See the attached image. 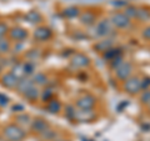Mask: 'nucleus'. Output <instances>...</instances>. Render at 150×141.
<instances>
[{
    "label": "nucleus",
    "mask_w": 150,
    "mask_h": 141,
    "mask_svg": "<svg viewBox=\"0 0 150 141\" xmlns=\"http://www.w3.org/2000/svg\"><path fill=\"white\" fill-rule=\"evenodd\" d=\"M3 135L8 141H23L26 134L18 124H9L3 129Z\"/></svg>",
    "instance_id": "f257e3e1"
},
{
    "label": "nucleus",
    "mask_w": 150,
    "mask_h": 141,
    "mask_svg": "<svg viewBox=\"0 0 150 141\" xmlns=\"http://www.w3.org/2000/svg\"><path fill=\"white\" fill-rule=\"evenodd\" d=\"M124 90L130 95H135V94L140 92V90H142V80L137 76L129 78L128 80H125Z\"/></svg>",
    "instance_id": "f03ea898"
},
{
    "label": "nucleus",
    "mask_w": 150,
    "mask_h": 141,
    "mask_svg": "<svg viewBox=\"0 0 150 141\" xmlns=\"http://www.w3.org/2000/svg\"><path fill=\"white\" fill-rule=\"evenodd\" d=\"M131 74H133V65L128 61H123L118 68H115V75L116 78L123 80H128L129 78H131Z\"/></svg>",
    "instance_id": "7ed1b4c3"
},
{
    "label": "nucleus",
    "mask_w": 150,
    "mask_h": 141,
    "mask_svg": "<svg viewBox=\"0 0 150 141\" xmlns=\"http://www.w3.org/2000/svg\"><path fill=\"white\" fill-rule=\"evenodd\" d=\"M111 25H114L115 27H119V29H126V27L130 26V19L125 15L124 13H115L112 14V16L110 19Z\"/></svg>",
    "instance_id": "20e7f679"
},
{
    "label": "nucleus",
    "mask_w": 150,
    "mask_h": 141,
    "mask_svg": "<svg viewBox=\"0 0 150 141\" xmlns=\"http://www.w3.org/2000/svg\"><path fill=\"white\" fill-rule=\"evenodd\" d=\"M95 97L91 96V95H84L81 97H79L76 100V106L79 109H83V110H93V107L95 106Z\"/></svg>",
    "instance_id": "39448f33"
},
{
    "label": "nucleus",
    "mask_w": 150,
    "mask_h": 141,
    "mask_svg": "<svg viewBox=\"0 0 150 141\" xmlns=\"http://www.w3.org/2000/svg\"><path fill=\"white\" fill-rule=\"evenodd\" d=\"M95 34L98 36H108L109 34H111V23L110 20H101L96 24L95 26Z\"/></svg>",
    "instance_id": "423d86ee"
},
{
    "label": "nucleus",
    "mask_w": 150,
    "mask_h": 141,
    "mask_svg": "<svg viewBox=\"0 0 150 141\" xmlns=\"http://www.w3.org/2000/svg\"><path fill=\"white\" fill-rule=\"evenodd\" d=\"M30 128H31V130L34 131V133L41 135V134H44L45 131L50 128V126H49V124H48V121H46V120L40 119V117H39V119H35V120L31 121Z\"/></svg>",
    "instance_id": "0eeeda50"
},
{
    "label": "nucleus",
    "mask_w": 150,
    "mask_h": 141,
    "mask_svg": "<svg viewBox=\"0 0 150 141\" xmlns=\"http://www.w3.org/2000/svg\"><path fill=\"white\" fill-rule=\"evenodd\" d=\"M1 84H3V86H5L6 89H15L19 84V79L13 73H6L3 75Z\"/></svg>",
    "instance_id": "6e6552de"
},
{
    "label": "nucleus",
    "mask_w": 150,
    "mask_h": 141,
    "mask_svg": "<svg viewBox=\"0 0 150 141\" xmlns=\"http://www.w3.org/2000/svg\"><path fill=\"white\" fill-rule=\"evenodd\" d=\"M51 30L46 26H39L36 27L35 31H34V39L38 41H45V40H49L51 37Z\"/></svg>",
    "instance_id": "1a4fd4ad"
},
{
    "label": "nucleus",
    "mask_w": 150,
    "mask_h": 141,
    "mask_svg": "<svg viewBox=\"0 0 150 141\" xmlns=\"http://www.w3.org/2000/svg\"><path fill=\"white\" fill-rule=\"evenodd\" d=\"M95 114H94L93 110H83L79 109L76 110V114H75V120L81 121V123H89V121L94 120Z\"/></svg>",
    "instance_id": "9d476101"
},
{
    "label": "nucleus",
    "mask_w": 150,
    "mask_h": 141,
    "mask_svg": "<svg viewBox=\"0 0 150 141\" xmlns=\"http://www.w3.org/2000/svg\"><path fill=\"white\" fill-rule=\"evenodd\" d=\"M9 36H10L11 40H15V41H23L24 39H26L28 36V31L23 27H14L9 31Z\"/></svg>",
    "instance_id": "9b49d317"
},
{
    "label": "nucleus",
    "mask_w": 150,
    "mask_h": 141,
    "mask_svg": "<svg viewBox=\"0 0 150 141\" xmlns=\"http://www.w3.org/2000/svg\"><path fill=\"white\" fill-rule=\"evenodd\" d=\"M71 64L75 68H85L88 66L90 61H89V58L83 54H75L71 59Z\"/></svg>",
    "instance_id": "f8f14e48"
},
{
    "label": "nucleus",
    "mask_w": 150,
    "mask_h": 141,
    "mask_svg": "<svg viewBox=\"0 0 150 141\" xmlns=\"http://www.w3.org/2000/svg\"><path fill=\"white\" fill-rule=\"evenodd\" d=\"M33 85H35L34 82H33V80L30 79H28V78H24V79H20L19 80V84H18V91L20 92V94H24L26 90H29V89L33 86Z\"/></svg>",
    "instance_id": "ddd939ff"
},
{
    "label": "nucleus",
    "mask_w": 150,
    "mask_h": 141,
    "mask_svg": "<svg viewBox=\"0 0 150 141\" xmlns=\"http://www.w3.org/2000/svg\"><path fill=\"white\" fill-rule=\"evenodd\" d=\"M23 96H24L25 99H28V100H30V101H35L38 97H40V92H39V90H38V87L35 85H33L29 90H26L24 94H23Z\"/></svg>",
    "instance_id": "4468645a"
},
{
    "label": "nucleus",
    "mask_w": 150,
    "mask_h": 141,
    "mask_svg": "<svg viewBox=\"0 0 150 141\" xmlns=\"http://www.w3.org/2000/svg\"><path fill=\"white\" fill-rule=\"evenodd\" d=\"M95 14L91 13V11H85V13H83L80 14V21L83 23V24H85V25H91L95 23Z\"/></svg>",
    "instance_id": "2eb2a0df"
},
{
    "label": "nucleus",
    "mask_w": 150,
    "mask_h": 141,
    "mask_svg": "<svg viewBox=\"0 0 150 141\" xmlns=\"http://www.w3.org/2000/svg\"><path fill=\"white\" fill-rule=\"evenodd\" d=\"M46 110L51 112V114H58V112L62 110V105H60V102L58 100L51 99V100L48 101V104H46Z\"/></svg>",
    "instance_id": "dca6fc26"
},
{
    "label": "nucleus",
    "mask_w": 150,
    "mask_h": 141,
    "mask_svg": "<svg viewBox=\"0 0 150 141\" xmlns=\"http://www.w3.org/2000/svg\"><path fill=\"white\" fill-rule=\"evenodd\" d=\"M11 73L15 75V76H16L19 80L26 78V76H25V71H24V64H16V65H14Z\"/></svg>",
    "instance_id": "f3484780"
},
{
    "label": "nucleus",
    "mask_w": 150,
    "mask_h": 141,
    "mask_svg": "<svg viewBox=\"0 0 150 141\" xmlns=\"http://www.w3.org/2000/svg\"><path fill=\"white\" fill-rule=\"evenodd\" d=\"M25 18H26L28 21L31 23V24H35V23H39L41 20V16L38 11H29L25 15Z\"/></svg>",
    "instance_id": "a211bd4d"
},
{
    "label": "nucleus",
    "mask_w": 150,
    "mask_h": 141,
    "mask_svg": "<svg viewBox=\"0 0 150 141\" xmlns=\"http://www.w3.org/2000/svg\"><path fill=\"white\" fill-rule=\"evenodd\" d=\"M16 121L19 126H24V125H31V119L28 114H20L16 116Z\"/></svg>",
    "instance_id": "6ab92c4d"
},
{
    "label": "nucleus",
    "mask_w": 150,
    "mask_h": 141,
    "mask_svg": "<svg viewBox=\"0 0 150 141\" xmlns=\"http://www.w3.org/2000/svg\"><path fill=\"white\" fill-rule=\"evenodd\" d=\"M140 21H149L150 20V11L145 10V9H138L137 10V16Z\"/></svg>",
    "instance_id": "aec40b11"
},
{
    "label": "nucleus",
    "mask_w": 150,
    "mask_h": 141,
    "mask_svg": "<svg viewBox=\"0 0 150 141\" xmlns=\"http://www.w3.org/2000/svg\"><path fill=\"white\" fill-rule=\"evenodd\" d=\"M46 76L44 74H41V73H38L34 75V78H33V82L35 84V85H45L46 84Z\"/></svg>",
    "instance_id": "412c9836"
},
{
    "label": "nucleus",
    "mask_w": 150,
    "mask_h": 141,
    "mask_svg": "<svg viewBox=\"0 0 150 141\" xmlns=\"http://www.w3.org/2000/svg\"><path fill=\"white\" fill-rule=\"evenodd\" d=\"M56 136H58L56 131L51 130L50 128L46 130L44 134H41V137H43L44 140H46V141H54V140H56Z\"/></svg>",
    "instance_id": "4be33fe9"
},
{
    "label": "nucleus",
    "mask_w": 150,
    "mask_h": 141,
    "mask_svg": "<svg viewBox=\"0 0 150 141\" xmlns=\"http://www.w3.org/2000/svg\"><path fill=\"white\" fill-rule=\"evenodd\" d=\"M95 48L99 51H101V53L103 51H108L109 49H111V41L110 40H103L95 45Z\"/></svg>",
    "instance_id": "5701e85b"
},
{
    "label": "nucleus",
    "mask_w": 150,
    "mask_h": 141,
    "mask_svg": "<svg viewBox=\"0 0 150 141\" xmlns=\"http://www.w3.org/2000/svg\"><path fill=\"white\" fill-rule=\"evenodd\" d=\"M10 50V43L4 37H0V54H5Z\"/></svg>",
    "instance_id": "b1692460"
},
{
    "label": "nucleus",
    "mask_w": 150,
    "mask_h": 141,
    "mask_svg": "<svg viewBox=\"0 0 150 141\" xmlns=\"http://www.w3.org/2000/svg\"><path fill=\"white\" fill-rule=\"evenodd\" d=\"M24 71H25V76H29L35 73V65L33 61H28L24 64Z\"/></svg>",
    "instance_id": "393cba45"
},
{
    "label": "nucleus",
    "mask_w": 150,
    "mask_h": 141,
    "mask_svg": "<svg viewBox=\"0 0 150 141\" xmlns=\"http://www.w3.org/2000/svg\"><path fill=\"white\" fill-rule=\"evenodd\" d=\"M64 15L67 18H75V16L80 15V13H79L78 8H68V9H65Z\"/></svg>",
    "instance_id": "a878e982"
},
{
    "label": "nucleus",
    "mask_w": 150,
    "mask_h": 141,
    "mask_svg": "<svg viewBox=\"0 0 150 141\" xmlns=\"http://www.w3.org/2000/svg\"><path fill=\"white\" fill-rule=\"evenodd\" d=\"M140 100H142L143 104H146V105H150V89L148 90H144L140 95Z\"/></svg>",
    "instance_id": "bb28decb"
},
{
    "label": "nucleus",
    "mask_w": 150,
    "mask_h": 141,
    "mask_svg": "<svg viewBox=\"0 0 150 141\" xmlns=\"http://www.w3.org/2000/svg\"><path fill=\"white\" fill-rule=\"evenodd\" d=\"M75 114H76V110H75L74 106H67V109H65V115H67L68 119L75 120Z\"/></svg>",
    "instance_id": "cd10ccee"
},
{
    "label": "nucleus",
    "mask_w": 150,
    "mask_h": 141,
    "mask_svg": "<svg viewBox=\"0 0 150 141\" xmlns=\"http://www.w3.org/2000/svg\"><path fill=\"white\" fill-rule=\"evenodd\" d=\"M137 10L138 9L137 8H134V6H128V8H125V15L128 16L129 19H131V18H135L137 16Z\"/></svg>",
    "instance_id": "c85d7f7f"
},
{
    "label": "nucleus",
    "mask_w": 150,
    "mask_h": 141,
    "mask_svg": "<svg viewBox=\"0 0 150 141\" xmlns=\"http://www.w3.org/2000/svg\"><path fill=\"white\" fill-rule=\"evenodd\" d=\"M51 96H53V91H51L50 89H46V90H44V92L40 95V97L43 99L44 101H49V100H51Z\"/></svg>",
    "instance_id": "c756f323"
},
{
    "label": "nucleus",
    "mask_w": 150,
    "mask_h": 141,
    "mask_svg": "<svg viewBox=\"0 0 150 141\" xmlns=\"http://www.w3.org/2000/svg\"><path fill=\"white\" fill-rule=\"evenodd\" d=\"M150 87V78H144L142 80V90H148Z\"/></svg>",
    "instance_id": "7c9ffc66"
},
{
    "label": "nucleus",
    "mask_w": 150,
    "mask_h": 141,
    "mask_svg": "<svg viewBox=\"0 0 150 141\" xmlns=\"http://www.w3.org/2000/svg\"><path fill=\"white\" fill-rule=\"evenodd\" d=\"M6 32H8L6 24H4V23H0V37H4Z\"/></svg>",
    "instance_id": "2f4dec72"
},
{
    "label": "nucleus",
    "mask_w": 150,
    "mask_h": 141,
    "mask_svg": "<svg viewBox=\"0 0 150 141\" xmlns=\"http://www.w3.org/2000/svg\"><path fill=\"white\" fill-rule=\"evenodd\" d=\"M143 37L144 39H146V40H150V26H146L145 29L143 30Z\"/></svg>",
    "instance_id": "473e14b6"
},
{
    "label": "nucleus",
    "mask_w": 150,
    "mask_h": 141,
    "mask_svg": "<svg viewBox=\"0 0 150 141\" xmlns=\"http://www.w3.org/2000/svg\"><path fill=\"white\" fill-rule=\"evenodd\" d=\"M54 141H68V140H62V139H59V140H58V139H56V140H54Z\"/></svg>",
    "instance_id": "72a5a7b5"
},
{
    "label": "nucleus",
    "mask_w": 150,
    "mask_h": 141,
    "mask_svg": "<svg viewBox=\"0 0 150 141\" xmlns=\"http://www.w3.org/2000/svg\"><path fill=\"white\" fill-rule=\"evenodd\" d=\"M149 109H150V105H149Z\"/></svg>",
    "instance_id": "f704fd0d"
}]
</instances>
